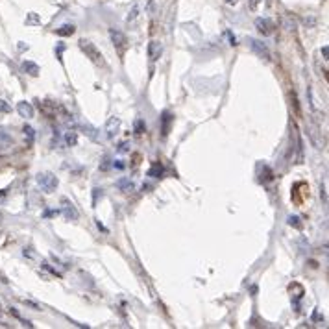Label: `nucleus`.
<instances>
[{"label": "nucleus", "mask_w": 329, "mask_h": 329, "mask_svg": "<svg viewBox=\"0 0 329 329\" xmlns=\"http://www.w3.org/2000/svg\"><path fill=\"white\" fill-rule=\"evenodd\" d=\"M80 48L85 52V56L91 59L93 63L96 65H104V56H102V52H100L94 45H93L91 41H87V39H82L80 41Z\"/></svg>", "instance_id": "1"}, {"label": "nucleus", "mask_w": 329, "mask_h": 329, "mask_svg": "<svg viewBox=\"0 0 329 329\" xmlns=\"http://www.w3.org/2000/svg\"><path fill=\"white\" fill-rule=\"evenodd\" d=\"M35 180H37L39 187H41L45 192H54V190L57 189V185H59L57 178L52 174V172H39Z\"/></svg>", "instance_id": "2"}, {"label": "nucleus", "mask_w": 329, "mask_h": 329, "mask_svg": "<svg viewBox=\"0 0 329 329\" xmlns=\"http://www.w3.org/2000/svg\"><path fill=\"white\" fill-rule=\"evenodd\" d=\"M61 213L67 220H78V209L74 207V203L70 202L69 198H61Z\"/></svg>", "instance_id": "3"}, {"label": "nucleus", "mask_w": 329, "mask_h": 329, "mask_svg": "<svg viewBox=\"0 0 329 329\" xmlns=\"http://www.w3.org/2000/svg\"><path fill=\"white\" fill-rule=\"evenodd\" d=\"M250 48H252L259 57L270 59V50H268V47H266L263 41H259V39H250Z\"/></svg>", "instance_id": "4"}, {"label": "nucleus", "mask_w": 329, "mask_h": 329, "mask_svg": "<svg viewBox=\"0 0 329 329\" xmlns=\"http://www.w3.org/2000/svg\"><path fill=\"white\" fill-rule=\"evenodd\" d=\"M307 133H309V137H311V141H313V144H315L316 148H324V141L320 139V126H318V122L309 124Z\"/></svg>", "instance_id": "5"}, {"label": "nucleus", "mask_w": 329, "mask_h": 329, "mask_svg": "<svg viewBox=\"0 0 329 329\" xmlns=\"http://www.w3.org/2000/svg\"><path fill=\"white\" fill-rule=\"evenodd\" d=\"M109 37H111V41H113V45L117 47L119 50H122L124 47H126V35L122 34L120 30H115V28H111L109 30Z\"/></svg>", "instance_id": "6"}, {"label": "nucleus", "mask_w": 329, "mask_h": 329, "mask_svg": "<svg viewBox=\"0 0 329 329\" xmlns=\"http://www.w3.org/2000/svg\"><path fill=\"white\" fill-rule=\"evenodd\" d=\"M255 28L263 35H270L274 32V22L270 19H257L255 21Z\"/></svg>", "instance_id": "7"}, {"label": "nucleus", "mask_w": 329, "mask_h": 329, "mask_svg": "<svg viewBox=\"0 0 329 329\" xmlns=\"http://www.w3.org/2000/svg\"><path fill=\"white\" fill-rule=\"evenodd\" d=\"M17 111H19V115L24 117V119H32L35 115L34 105L30 104V102H19V104H17Z\"/></svg>", "instance_id": "8"}, {"label": "nucleus", "mask_w": 329, "mask_h": 329, "mask_svg": "<svg viewBox=\"0 0 329 329\" xmlns=\"http://www.w3.org/2000/svg\"><path fill=\"white\" fill-rule=\"evenodd\" d=\"M161 52H163L161 43L159 41H150V45H148V56H150L152 61H157L159 56H161Z\"/></svg>", "instance_id": "9"}, {"label": "nucleus", "mask_w": 329, "mask_h": 329, "mask_svg": "<svg viewBox=\"0 0 329 329\" xmlns=\"http://www.w3.org/2000/svg\"><path fill=\"white\" fill-rule=\"evenodd\" d=\"M120 128V119L119 117H111V119L107 120V124H105V133H107V137L113 139V135L119 132Z\"/></svg>", "instance_id": "10"}, {"label": "nucleus", "mask_w": 329, "mask_h": 329, "mask_svg": "<svg viewBox=\"0 0 329 329\" xmlns=\"http://www.w3.org/2000/svg\"><path fill=\"white\" fill-rule=\"evenodd\" d=\"M172 120H174V117H172L170 113L163 111V115H161V133H163V137H167L168 132H170V124H172Z\"/></svg>", "instance_id": "11"}, {"label": "nucleus", "mask_w": 329, "mask_h": 329, "mask_svg": "<svg viewBox=\"0 0 329 329\" xmlns=\"http://www.w3.org/2000/svg\"><path fill=\"white\" fill-rule=\"evenodd\" d=\"M39 107H41V111L45 115H48L50 119H54L56 117V104L54 102H50V100H43L39 102Z\"/></svg>", "instance_id": "12"}, {"label": "nucleus", "mask_w": 329, "mask_h": 329, "mask_svg": "<svg viewBox=\"0 0 329 329\" xmlns=\"http://www.w3.org/2000/svg\"><path fill=\"white\" fill-rule=\"evenodd\" d=\"M115 185H117V189H120L122 192H130V190H133V187H135L130 178H120V180H117Z\"/></svg>", "instance_id": "13"}, {"label": "nucleus", "mask_w": 329, "mask_h": 329, "mask_svg": "<svg viewBox=\"0 0 329 329\" xmlns=\"http://www.w3.org/2000/svg\"><path fill=\"white\" fill-rule=\"evenodd\" d=\"M80 128H82V132H84L85 135L89 137V139L98 141V130H96V128H93L91 124H87V122H85V124H82Z\"/></svg>", "instance_id": "14"}, {"label": "nucleus", "mask_w": 329, "mask_h": 329, "mask_svg": "<svg viewBox=\"0 0 329 329\" xmlns=\"http://www.w3.org/2000/svg\"><path fill=\"white\" fill-rule=\"evenodd\" d=\"M139 15H141V2H135L132 6V9H130V13H128V22L133 24V22L139 19Z\"/></svg>", "instance_id": "15"}, {"label": "nucleus", "mask_w": 329, "mask_h": 329, "mask_svg": "<svg viewBox=\"0 0 329 329\" xmlns=\"http://www.w3.org/2000/svg\"><path fill=\"white\" fill-rule=\"evenodd\" d=\"M22 70H24L26 74H30V76H37V74H39V67H37V63H34V61H24V63H22Z\"/></svg>", "instance_id": "16"}, {"label": "nucleus", "mask_w": 329, "mask_h": 329, "mask_svg": "<svg viewBox=\"0 0 329 329\" xmlns=\"http://www.w3.org/2000/svg\"><path fill=\"white\" fill-rule=\"evenodd\" d=\"M76 32V28H74V24H63L61 28L56 30L57 35H61V37H69V35H72Z\"/></svg>", "instance_id": "17"}, {"label": "nucleus", "mask_w": 329, "mask_h": 329, "mask_svg": "<svg viewBox=\"0 0 329 329\" xmlns=\"http://www.w3.org/2000/svg\"><path fill=\"white\" fill-rule=\"evenodd\" d=\"M65 142H67V146H76L78 135H76L74 130H69V132L65 133Z\"/></svg>", "instance_id": "18"}, {"label": "nucleus", "mask_w": 329, "mask_h": 329, "mask_svg": "<svg viewBox=\"0 0 329 329\" xmlns=\"http://www.w3.org/2000/svg\"><path fill=\"white\" fill-rule=\"evenodd\" d=\"M133 132H135V135H139V137L146 132V124H144V120L142 119L135 120V124H133Z\"/></svg>", "instance_id": "19"}, {"label": "nucleus", "mask_w": 329, "mask_h": 329, "mask_svg": "<svg viewBox=\"0 0 329 329\" xmlns=\"http://www.w3.org/2000/svg\"><path fill=\"white\" fill-rule=\"evenodd\" d=\"M11 144H13V139H11L6 132H0V150H2V148L11 146Z\"/></svg>", "instance_id": "20"}, {"label": "nucleus", "mask_w": 329, "mask_h": 329, "mask_svg": "<svg viewBox=\"0 0 329 329\" xmlns=\"http://www.w3.org/2000/svg\"><path fill=\"white\" fill-rule=\"evenodd\" d=\"M161 174H163V167L159 165V163H154L152 168L148 170V176H150V178H159Z\"/></svg>", "instance_id": "21"}, {"label": "nucleus", "mask_w": 329, "mask_h": 329, "mask_svg": "<svg viewBox=\"0 0 329 329\" xmlns=\"http://www.w3.org/2000/svg\"><path fill=\"white\" fill-rule=\"evenodd\" d=\"M117 150H119L120 154H126V152H130V142H128V141H122Z\"/></svg>", "instance_id": "22"}, {"label": "nucleus", "mask_w": 329, "mask_h": 329, "mask_svg": "<svg viewBox=\"0 0 329 329\" xmlns=\"http://www.w3.org/2000/svg\"><path fill=\"white\" fill-rule=\"evenodd\" d=\"M288 226H294L300 230L301 228V222H300V217H288Z\"/></svg>", "instance_id": "23"}, {"label": "nucleus", "mask_w": 329, "mask_h": 329, "mask_svg": "<svg viewBox=\"0 0 329 329\" xmlns=\"http://www.w3.org/2000/svg\"><path fill=\"white\" fill-rule=\"evenodd\" d=\"M113 163H111V159H109V157H107V155H105L104 159H102V163H100V170H107V168L111 167Z\"/></svg>", "instance_id": "24"}, {"label": "nucleus", "mask_w": 329, "mask_h": 329, "mask_svg": "<svg viewBox=\"0 0 329 329\" xmlns=\"http://www.w3.org/2000/svg\"><path fill=\"white\" fill-rule=\"evenodd\" d=\"M24 135L28 137V142H34V128L24 126Z\"/></svg>", "instance_id": "25"}, {"label": "nucleus", "mask_w": 329, "mask_h": 329, "mask_svg": "<svg viewBox=\"0 0 329 329\" xmlns=\"http://www.w3.org/2000/svg\"><path fill=\"white\" fill-rule=\"evenodd\" d=\"M98 198H102V189H93V203L96 205V202H98Z\"/></svg>", "instance_id": "26"}, {"label": "nucleus", "mask_w": 329, "mask_h": 329, "mask_svg": "<svg viewBox=\"0 0 329 329\" xmlns=\"http://www.w3.org/2000/svg\"><path fill=\"white\" fill-rule=\"evenodd\" d=\"M39 17H37V15L35 13H30L28 15V19H26V24H39Z\"/></svg>", "instance_id": "27"}, {"label": "nucleus", "mask_w": 329, "mask_h": 329, "mask_svg": "<svg viewBox=\"0 0 329 329\" xmlns=\"http://www.w3.org/2000/svg\"><path fill=\"white\" fill-rule=\"evenodd\" d=\"M290 98H292V104H294L296 115H300V104H298V98H296V93L294 91L290 93Z\"/></svg>", "instance_id": "28"}, {"label": "nucleus", "mask_w": 329, "mask_h": 329, "mask_svg": "<svg viewBox=\"0 0 329 329\" xmlns=\"http://www.w3.org/2000/svg\"><path fill=\"white\" fill-rule=\"evenodd\" d=\"M261 2H263V0H248V7H250L252 11H255V9L259 7Z\"/></svg>", "instance_id": "29"}, {"label": "nucleus", "mask_w": 329, "mask_h": 329, "mask_svg": "<svg viewBox=\"0 0 329 329\" xmlns=\"http://www.w3.org/2000/svg\"><path fill=\"white\" fill-rule=\"evenodd\" d=\"M0 111H2V113L11 111V107H9V104H7L6 100H0Z\"/></svg>", "instance_id": "30"}, {"label": "nucleus", "mask_w": 329, "mask_h": 329, "mask_svg": "<svg viewBox=\"0 0 329 329\" xmlns=\"http://www.w3.org/2000/svg\"><path fill=\"white\" fill-rule=\"evenodd\" d=\"M328 54H329V48H328V47H324V48H322V56H324V59H328Z\"/></svg>", "instance_id": "31"}, {"label": "nucleus", "mask_w": 329, "mask_h": 329, "mask_svg": "<svg viewBox=\"0 0 329 329\" xmlns=\"http://www.w3.org/2000/svg\"><path fill=\"white\" fill-rule=\"evenodd\" d=\"M113 167H117V168H124V163H122V161H117V163H113Z\"/></svg>", "instance_id": "32"}, {"label": "nucleus", "mask_w": 329, "mask_h": 329, "mask_svg": "<svg viewBox=\"0 0 329 329\" xmlns=\"http://www.w3.org/2000/svg\"><path fill=\"white\" fill-rule=\"evenodd\" d=\"M0 218H2V215H0Z\"/></svg>", "instance_id": "33"}]
</instances>
